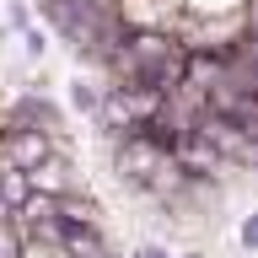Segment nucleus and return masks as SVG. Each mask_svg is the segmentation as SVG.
I'll list each match as a JSON object with an SVG mask.
<instances>
[{"instance_id": "6", "label": "nucleus", "mask_w": 258, "mask_h": 258, "mask_svg": "<svg viewBox=\"0 0 258 258\" xmlns=\"http://www.w3.org/2000/svg\"><path fill=\"white\" fill-rule=\"evenodd\" d=\"M183 11H194V16H226V11H242L247 0H177Z\"/></svg>"}, {"instance_id": "1", "label": "nucleus", "mask_w": 258, "mask_h": 258, "mask_svg": "<svg viewBox=\"0 0 258 258\" xmlns=\"http://www.w3.org/2000/svg\"><path fill=\"white\" fill-rule=\"evenodd\" d=\"M113 16L124 22V32H172L183 6L177 0H113Z\"/></svg>"}, {"instance_id": "2", "label": "nucleus", "mask_w": 258, "mask_h": 258, "mask_svg": "<svg viewBox=\"0 0 258 258\" xmlns=\"http://www.w3.org/2000/svg\"><path fill=\"white\" fill-rule=\"evenodd\" d=\"M27 199H32L27 172H22V167H6V172H0V210H6V215H16Z\"/></svg>"}, {"instance_id": "4", "label": "nucleus", "mask_w": 258, "mask_h": 258, "mask_svg": "<svg viewBox=\"0 0 258 258\" xmlns=\"http://www.w3.org/2000/svg\"><path fill=\"white\" fill-rule=\"evenodd\" d=\"M48 43H54V38H48V27H38V22H27V27H22V54H27L32 64L48 54Z\"/></svg>"}, {"instance_id": "5", "label": "nucleus", "mask_w": 258, "mask_h": 258, "mask_svg": "<svg viewBox=\"0 0 258 258\" xmlns=\"http://www.w3.org/2000/svg\"><path fill=\"white\" fill-rule=\"evenodd\" d=\"M237 253L258 258V210H247V215L237 221Z\"/></svg>"}, {"instance_id": "3", "label": "nucleus", "mask_w": 258, "mask_h": 258, "mask_svg": "<svg viewBox=\"0 0 258 258\" xmlns=\"http://www.w3.org/2000/svg\"><path fill=\"white\" fill-rule=\"evenodd\" d=\"M70 108H76L81 118H97V108H102V81L97 76H76L70 81Z\"/></svg>"}]
</instances>
